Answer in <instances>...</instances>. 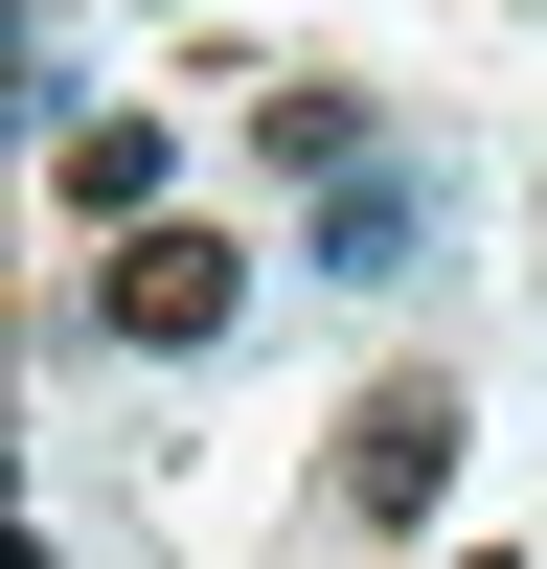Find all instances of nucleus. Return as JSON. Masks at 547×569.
Returning a JSON list of instances; mask_svg holds the SVG:
<instances>
[{
  "label": "nucleus",
  "instance_id": "2",
  "mask_svg": "<svg viewBox=\"0 0 547 569\" xmlns=\"http://www.w3.org/2000/svg\"><path fill=\"white\" fill-rule=\"evenodd\" d=\"M456 433H479V410H456L434 365H388V388L342 410V501H365V525H434V501H456Z\"/></svg>",
  "mask_w": 547,
  "mask_h": 569
},
{
  "label": "nucleus",
  "instance_id": "6",
  "mask_svg": "<svg viewBox=\"0 0 547 569\" xmlns=\"http://www.w3.org/2000/svg\"><path fill=\"white\" fill-rule=\"evenodd\" d=\"M456 569H501V547H456Z\"/></svg>",
  "mask_w": 547,
  "mask_h": 569
},
{
  "label": "nucleus",
  "instance_id": "1",
  "mask_svg": "<svg viewBox=\"0 0 547 569\" xmlns=\"http://www.w3.org/2000/svg\"><path fill=\"white\" fill-rule=\"evenodd\" d=\"M91 319H115V342H160V365H206L228 319H251V251H228V228H137V251L91 273Z\"/></svg>",
  "mask_w": 547,
  "mask_h": 569
},
{
  "label": "nucleus",
  "instance_id": "5",
  "mask_svg": "<svg viewBox=\"0 0 547 569\" xmlns=\"http://www.w3.org/2000/svg\"><path fill=\"white\" fill-rule=\"evenodd\" d=\"M251 137H274V182H365V160H388V137H365V91H274Z\"/></svg>",
  "mask_w": 547,
  "mask_h": 569
},
{
  "label": "nucleus",
  "instance_id": "4",
  "mask_svg": "<svg viewBox=\"0 0 547 569\" xmlns=\"http://www.w3.org/2000/svg\"><path fill=\"white\" fill-rule=\"evenodd\" d=\"M46 160H69V206H91V228H160V114H69Z\"/></svg>",
  "mask_w": 547,
  "mask_h": 569
},
{
  "label": "nucleus",
  "instance_id": "3",
  "mask_svg": "<svg viewBox=\"0 0 547 569\" xmlns=\"http://www.w3.org/2000/svg\"><path fill=\"white\" fill-rule=\"evenodd\" d=\"M297 273H319V297H410V273H434V182H410V160L319 182V206H297Z\"/></svg>",
  "mask_w": 547,
  "mask_h": 569
}]
</instances>
